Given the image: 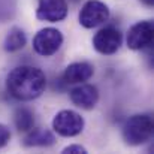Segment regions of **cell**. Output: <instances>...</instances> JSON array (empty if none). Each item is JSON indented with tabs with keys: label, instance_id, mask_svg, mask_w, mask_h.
Wrapping results in <instances>:
<instances>
[{
	"label": "cell",
	"instance_id": "6da1fadb",
	"mask_svg": "<svg viewBox=\"0 0 154 154\" xmlns=\"http://www.w3.org/2000/svg\"><path fill=\"white\" fill-rule=\"evenodd\" d=\"M47 88L45 73L33 66H18L6 78L8 93L21 102L38 99Z\"/></svg>",
	"mask_w": 154,
	"mask_h": 154
},
{
	"label": "cell",
	"instance_id": "7a4b0ae2",
	"mask_svg": "<svg viewBox=\"0 0 154 154\" xmlns=\"http://www.w3.org/2000/svg\"><path fill=\"white\" fill-rule=\"evenodd\" d=\"M153 117L150 114L132 115L123 127V138L126 144L133 147L145 144L153 136Z\"/></svg>",
	"mask_w": 154,
	"mask_h": 154
},
{
	"label": "cell",
	"instance_id": "3957f363",
	"mask_svg": "<svg viewBox=\"0 0 154 154\" xmlns=\"http://www.w3.org/2000/svg\"><path fill=\"white\" fill-rule=\"evenodd\" d=\"M84 118L70 109H63L55 114L52 120V129L57 135L64 138H72L84 130Z\"/></svg>",
	"mask_w": 154,
	"mask_h": 154
},
{
	"label": "cell",
	"instance_id": "277c9868",
	"mask_svg": "<svg viewBox=\"0 0 154 154\" xmlns=\"http://www.w3.org/2000/svg\"><path fill=\"white\" fill-rule=\"evenodd\" d=\"M63 44V35L60 30L47 27L42 29L36 33V36L33 38V48L39 55L44 57H50L54 55L55 52L60 50Z\"/></svg>",
	"mask_w": 154,
	"mask_h": 154
},
{
	"label": "cell",
	"instance_id": "5b68a950",
	"mask_svg": "<svg viewBox=\"0 0 154 154\" xmlns=\"http://www.w3.org/2000/svg\"><path fill=\"white\" fill-rule=\"evenodd\" d=\"M109 20V8L100 0H88L79 12V24L85 29H94Z\"/></svg>",
	"mask_w": 154,
	"mask_h": 154
},
{
	"label": "cell",
	"instance_id": "8992f818",
	"mask_svg": "<svg viewBox=\"0 0 154 154\" xmlns=\"http://www.w3.org/2000/svg\"><path fill=\"white\" fill-rule=\"evenodd\" d=\"M154 38V24L153 21L145 20L133 24L127 33V47L133 51L144 50L153 44Z\"/></svg>",
	"mask_w": 154,
	"mask_h": 154
},
{
	"label": "cell",
	"instance_id": "52a82bcc",
	"mask_svg": "<svg viewBox=\"0 0 154 154\" xmlns=\"http://www.w3.org/2000/svg\"><path fill=\"white\" fill-rule=\"evenodd\" d=\"M123 42V35L115 27H105L99 30L93 38V47L103 55H111L120 50Z\"/></svg>",
	"mask_w": 154,
	"mask_h": 154
},
{
	"label": "cell",
	"instance_id": "ba28073f",
	"mask_svg": "<svg viewBox=\"0 0 154 154\" xmlns=\"http://www.w3.org/2000/svg\"><path fill=\"white\" fill-rule=\"evenodd\" d=\"M36 17L41 21L58 23L67 17V3L66 0H39Z\"/></svg>",
	"mask_w": 154,
	"mask_h": 154
},
{
	"label": "cell",
	"instance_id": "9c48e42d",
	"mask_svg": "<svg viewBox=\"0 0 154 154\" xmlns=\"http://www.w3.org/2000/svg\"><path fill=\"white\" fill-rule=\"evenodd\" d=\"M72 103L82 109H93L99 100V90L91 84H81L69 91Z\"/></svg>",
	"mask_w": 154,
	"mask_h": 154
},
{
	"label": "cell",
	"instance_id": "30bf717a",
	"mask_svg": "<svg viewBox=\"0 0 154 154\" xmlns=\"http://www.w3.org/2000/svg\"><path fill=\"white\" fill-rule=\"evenodd\" d=\"M94 73L93 64L88 61H76L66 67L63 73V82L64 84H82L88 81Z\"/></svg>",
	"mask_w": 154,
	"mask_h": 154
},
{
	"label": "cell",
	"instance_id": "8fae6325",
	"mask_svg": "<svg viewBox=\"0 0 154 154\" xmlns=\"http://www.w3.org/2000/svg\"><path fill=\"white\" fill-rule=\"evenodd\" d=\"M55 142V138L50 130L42 127H33L27 132V136L24 138L26 147H51Z\"/></svg>",
	"mask_w": 154,
	"mask_h": 154
},
{
	"label": "cell",
	"instance_id": "7c38bea8",
	"mask_svg": "<svg viewBox=\"0 0 154 154\" xmlns=\"http://www.w3.org/2000/svg\"><path fill=\"white\" fill-rule=\"evenodd\" d=\"M27 44V36L26 33L18 29V27H14L8 32L6 38H5V42H3V48L5 51L8 52H15V51H20L26 47Z\"/></svg>",
	"mask_w": 154,
	"mask_h": 154
},
{
	"label": "cell",
	"instance_id": "4fadbf2b",
	"mask_svg": "<svg viewBox=\"0 0 154 154\" xmlns=\"http://www.w3.org/2000/svg\"><path fill=\"white\" fill-rule=\"evenodd\" d=\"M14 123L20 132H29L35 126V114L29 108H17L14 112Z\"/></svg>",
	"mask_w": 154,
	"mask_h": 154
},
{
	"label": "cell",
	"instance_id": "5bb4252c",
	"mask_svg": "<svg viewBox=\"0 0 154 154\" xmlns=\"http://www.w3.org/2000/svg\"><path fill=\"white\" fill-rule=\"evenodd\" d=\"M11 139V132L5 124H0V148H3Z\"/></svg>",
	"mask_w": 154,
	"mask_h": 154
},
{
	"label": "cell",
	"instance_id": "9a60e30c",
	"mask_svg": "<svg viewBox=\"0 0 154 154\" xmlns=\"http://www.w3.org/2000/svg\"><path fill=\"white\" fill-rule=\"evenodd\" d=\"M61 154H87V150L81 145H67L66 148H63Z\"/></svg>",
	"mask_w": 154,
	"mask_h": 154
},
{
	"label": "cell",
	"instance_id": "2e32d148",
	"mask_svg": "<svg viewBox=\"0 0 154 154\" xmlns=\"http://www.w3.org/2000/svg\"><path fill=\"white\" fill-rule=\"evenodd\" d=\"M144 5H147V6H153L154 5V0H141Z\"/></svg>",
	"mask_w": 154,
	"mask_h": 154
}]
</instances>
